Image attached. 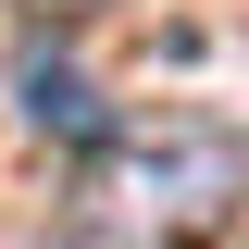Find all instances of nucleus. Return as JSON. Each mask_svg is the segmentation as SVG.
<instances>
[{"instance_id": "obj_1", "label": "nucleus", "mask_w": 249, "mask_h": 249, "mask_svg": "<svg viewBox=\"0 0 249 249\" xmlns=\"http://www.w3.org/2000/svg\"><path fill=\"white\" fill-rule=\"evenodd\" d=\"M237 199H249V137H224V124H162L100 162V212L124 237H199Z\"/></svg>"}, {"instance_id": "obj_3", "label": "nucleus", "mask_w": 249, "mask_h": 249, "mask_svg": "<svg viewBox=\"0 0 249 249\" xmlns=\"http://www.w3.org/2000/svg\"><path fill=\"white\" fill-rule=\"evenodd\" d=\"M50 13H88V0H50Z\"/></svg>"}, {"instance_id": "obj_2", "label": "nucleus", "mask_w": 249, "mask_h": 249, "mask_svg": "<svg viewBox=\"0 0 249 249\" xmlns=\"http://www.w3.org/2000/svg\"><path fill=\"white\" fill-rule=\"evenodd\" d=\"M13 100H25V124H37V137H62V150H100V137H112L100 88H88L62 50H13Z\"/></svg>"}]
</instances>
